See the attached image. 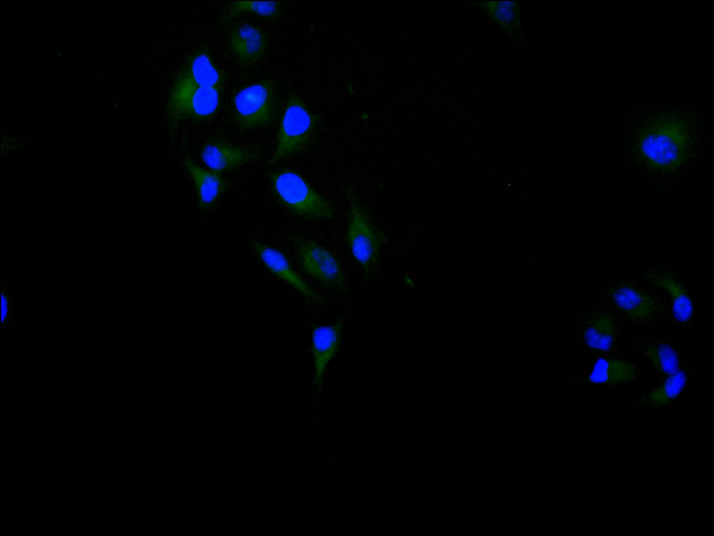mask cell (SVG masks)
Returning <instances> with one entry per match:
<instances>
[{"label":"cell","instance_id":"6da1fadb","mask_svg":"<svg viewBox=\"0 0 714 536\" xmlns=\"http://www.w3.org/2000/svg\"><path fill=\"white\" fill-rule=\"evenodd\" d=\"M690 147V134L685 122L672 115L659 117L641 132L637 149L648 165L670 171L685 161Z\"/></svg>","mask_w":714,"mask_h":536},{"label":"cell","instance_id":"7a4b0ae2","mask_svg":"<svg viewBox=\"0 0 714 536\" xmlns=\"http://www.w3.org/2000/svg\"><path fill=\"white\" fill-rule=\"evenodd\" d=\"M346 194L349 200V224L346 242L367 281L377 267L380 251L386 241V237L374 223L369 209L361 202L355 191L349 187Z\"/></svg>","mask_w":714,"mask_h":536},{"label":"cell","instance_id":"3957f363","mask_svg":"<svg viewBox=\"0 0 714 536\" xmlns=\"http://www.w3.org/2000/svg\"><path fill=\"white\" fill-rule=\"evenodd\" d=\"M275 195L293 213L310 219L333 218L335 209L298 173L282 170L270 173Z\"/></svg>","mask_w":714,"mask_h":536},{"label":"cell","instance_id":"277c9868","mask_svg":"<svg viewBox=\"0 0 714 536\" xmlns=\"http://www.w3.org/2000/svg\"><path fill=\"white\" fill-rule=\"evenodd\" d=\"M225 77V73L215 64L208 49L203 47L194 53L174 80L167 103L169 121L191 91L202 87L222 86Z\"/></svg>","mask_w":714,"mask_h":536},{"label":"cell","instance_id":"5b68a950","mask_svg":"<svg viewBox=\"0 0 714 536\" xmlns=\"http://www.w3.org/2000/svg\"><path fill=\"white\" fill-rule=\"evenodd\" d=\"M234 120L243 130L266 126L278 112V98L272 81L262 80L241 89L233 99Z\"/></svg>","mask_w":714,"mask_h":536},{"label":"cell","instance_id":"8992f818","mask_svg":"<svg viewBox=\"0 0 714 536\" xmlns=\"http://www.w3.org/2000/svg\"><path fill=\"white\" fill-rule=\"evenodd\" d=\"M317 119L294 92L289 94L277 134V147L269 161H278L303 149L308 143Z\"/></svg>","mask_w":714,"mask_h":536},{"label":"cell","instance_id":"52a82bcc","mask_svg":"<svg viewBox=\"0 0 714 536\" xmlns=\"http://www.w3.org/2000/svg\"><path fill=\"white\" fill-rule=\"evenodd\" d=\"M294 241L303 271L324 288L346 292L348 290L342 267L338 259L318 242L300 237Z\"/></svg>","mask_w":714,"mask_h":536},{"label":"cell","instance_id":"ba28073f","mask_svg":"<svg viewBox=\"0 0 714 536\" xmlns=\"http://www.w3.org/2000/svg\"><path fill=\"white\" fill-rule=\"evenodd\" d=\"M199 156L211 170L220 174L256 160L261 156V153L237 147L225 140L215 137L204 143Z\"/></svg>","mask_w":714,"mask_h":536},{"label":"cell","instance_id":"9c48e42d","mask_svg":"<svg viewBox=\"0 0 714 536\" xmlns=\"http://www.w3.org/2000/svg\"><path fill=\"white\" fill-rule=\"evenodd\" d=\"M267 269L280 279L288 283L309 302L321 305L324 300L321 295L306 283L291 267L286 256L279 250L268 246L257 241L250 242Z\"/></svg>","mask_w":714,"mask_h":536},{"label":"cell","instance_id":"30bf717a","mask_svg":"<svg viewBox=\"0 0 714 536\" xmlns=\"http://www.w3.org/2000/svg\"><path fill=\"white\" fill-rule=\"evenodd\" d=\"M222 86H207L191 91L180 103L173 118L169 121V129L174 135L178 122L183 118L204 121L212 118L220 103Z\"/></svg>","mask_w":714,"mask_h":536},{"label":"cell","instance_id":"8fae6325","mask_svg":"<svg viewBox=\"0 0 714 536\" xmlns=\"http://www.w3.org/2000/svg\"><path fill=\"white\" fill-rule=\"evenodd\" d=\"M343 330V318L328 326H314L312 330L311 352L314 366V383L321 385L328 363L339 351Z\"/></svg>","mask_w":714,"mask_h":536},{"label":"cell","instance_id":"7c38bea8","mask_svg":"<svg viewBox=\"0 0 714 536\" xmlns=\"http://www.w3.org/2000/svg\"><path fill=\"white\" fill-rule=\"evenodd\" d=\"M268 43V35L261 28L248 23L236 26L229 36L230 49L243 66L261 59Z\"/></svg>","mask_w":714,"mask_h":536},{"label":"cell","instance_id":"4fadbf2b","mask_svg":"<svg viewBox=\"0 0 714 536\" xmlns=\"http://www.w3.org/2000/svg\"><path fill=\"white\" fill-rule=\"evenodd\" d=\"M183 164L194 181L199 207L210 209L227 189V181L220 174L197 165L188 155L184 156Z\"/></svg>","mask_w":714,"mask_h":536},{"label":"cell","instance_id":"5bb4252c","mask_svg":"<svg viewBox=\"0 0 714 536\" xmlns=\"http://www.w3.org/2000/svg\"><path fill=\"white\" fill-rule=\"evenodd\" d=\"M615 304L630 318L641 320L651 315L656 310L655 299L631 285H621L611 292Z\"/></svg>","mask_w":714,"mask_h":536},{"label":"cell","instance_id":"9a60e30c","mask_svg":"<svg viewBox=\"0 0 714 536\" xmlns=\"http://www.w3.org/2000/svg\"><path fill=\"white\" fill-rule=\"evenodd\" d=\"M646 278L655 285L665 290L671 299V309L676 320L686 322L693 314V304L685 287L670 274L657 270L647 272Z\"/></svg>","mask_w":714,"mask_h":536},{"label":"cell","instance_id":"2e32d148","mask_svg":"<svg viewBox=\"0 0 714 536\" xmlns=\"http://www.w3.org/2000/svg\"><path fill=\"white\" fill-rule=\"evenodd\" d=\"M635 376V368L629 362L602 357L595 362L588 381L593 384L616 385L630 382Z\"/></svg>","mask_w":714,"mask_h":536},{"label":"cell","instance_id":"e0dca14e","mask_svg":"<svg viewBox=\"0 0 714 536\" xmlns=\"http://www.w3.org/2000/svg\"><path fill=\"white\" fill-rule=\"evenodd\" d=\"M616 327L614 320L608 313H599L588 322L583 333L586 345L599 351L609 350L614 343Z\"/></svg>","mask_w":714,"mask_h":536},{"label":"cell","instance_id":"ac0fdd59","mask_svg":"<svg viewBox=\"0 0 714 536\" xmlns=\"http://www.w3.org/2000/svg\"><path fill=\"white\" fill-rule=\"evenodd\" d=\"M508 34L521 35L520 11L516 1H475Z\"/></svg>","mask_w":714,"mask_h":536},{"label":"cell","instance_id":"d6986e66","mask_svg":"<svg viewBox=\"0 0 714 536\" xmlns=\"http://www.w3.org/2000/svg\"><path fill=\"white\" fill-rule=\"evenodd\" d=\"M687 382L685 373L678 369L669 375L664 383L650 392L646 401L652 405H664L676 398Z\"/></svg>","mask_w":714,"mask_h":536},{"label":"cell","instance_id":"ffe728a7","mask_svg":"<svg viewBox=\"0 0 714 536\" xmlns=\"http://www.w3.org/2000/svg\"><path fill=\"white\" fill-rule=\"evenodd\" d=\"M226 17L231 19L242 13H252L268 19L278 18L281 13L278 1H230L227 5Z\"/></svg>","mask_w":714,"mask_h":536},{"label":"cell","instance_id":"44dd1931","mask_svg":"<svg viewBox=\"0 0 714 536\" xmlns=\"http://www.w3.org/2000/svg\"><path fill=\"white\" fill-rule=\"evenodd\" d=\"M644 353L658 370L665 374L670 375L679 369L678 356L669 344L648 345Z\"/></svg>","mask_w":714,"mask_h":536},{"label":"cell","instance_id":"7402d4cb","mask_svg":"<svg viewBox=\"0 0 714 536\" xmlns=\"http://www.w3.org/2000/svg\"><path fill=\"white\" fill-rule=\"evenodd\" d=\"M1 322H3L6 319L8 313V301L6 296L3 292L1 293Z\"/></svg>","mask_w":714,"mask_h":536}]
</instances>
